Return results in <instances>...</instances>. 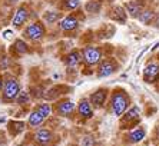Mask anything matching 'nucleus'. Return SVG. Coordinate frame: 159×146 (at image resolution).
<instances>
[{"label": "nucleus", "instance_id": "nucleus-1", "mask_svg": "<svg viewBox=\"0 0 159 146\" xmlns=\"http://www.w3.org/2000/svg\"><path fill=\"white\" fill-rule=\"evenodd\" d=\"M129 105H130V99L129 96L126 95L125 90L116 89L111 95V109H112V113L115 116L118 117L122 116L126 110L129 109Z\"/></svg>", "mask_w": 159, "mask_h": 146}, {"label": "nucleus", "instance_id": "nucleus-2", "mask_svg": "<svg viewBox=\"0 0 159 146\" xmlns=\"http://www.w3.org/2000/svg\"><path fill=\"white\" fill-rule=\"evenodd\" d=\"M52 113V106L49 103H40L34 110H32L27 119V125L30 128H39L40 125L46 122L49 116Z\"/></svg>", "mask_w": 159, "mask_h": 146}, {"label": "nucleus", "instance_id": "nucleus-3", "mask_svg": "<svg viewBox=\"0 0 159 146\" xmlns=\"http://www.w3.org/2000/svg\"><path fill=\"white\" fill-rule=\"evenodd\" d=\"M3 102H11L17 98L19 92H20V84L19 80L15 76H6V79L3 80Z\"/></svg>", "mask_w": 159, "mask_h": 146}, {"label": "nucleus", "instance_id": "nucleus-4", "mask_svg": "<svg viewBox=\"0 0 159 146\" xmlns=\"http://www.w3.org/2000/svg\"><path fill=\"white\" fill-rule=\"evenodd\" d=\"M44 34H46V27H44V25L42 22H39V20L27 25L26 27H25V30H23V37L27 39V40H32V42L40 40Z\"/></svg>", "mask_w": 159, "mask_h": 146}, {"label": "nucleus", "instance_id": "nucleus-5", "mask_svg": "<svg viewBox=\"0 0 159 146\" xmlns=\"http://www.w3.org/2000/svg\"><path fill=\"white\" fill-rule=\"evenodd\" d=\"M82 60L86 63L88 66H93L102 60V50L98 46H86L82 50Z\"/></svg>", "mask_w": 159, "mask_h": 146}, {"label": "nucleus", "instance_id": "nucleus-6", "mask_svg": "<svg viewBox=\"0 0 159 146\" xmlns=\"http://www.w3.org/2000/svg\"><path fill=\"white\" fill-rule=\"evenodd\" d=\"M120 117H122V119H120V128L128 129L141 121V109H139L138 106H133V107L126 110Z\"/></svg>", "mask_w": 159, "mask_h": 146}, {"label": "nucleus", "instance_id": "nucleus-7", "mask_svg": "<svg viewBox=\"0 0 159 146\" xmlns=\"http://www.w3.org/2000/svg\"><path fill=\"white\" fill-rule=\"evenodd\" d=\"M118 70V63L115 59H103L98 63V77H107Z\"/></svg>", "mask_w": 159, "mask_h": 146}, {"label": "nucleus", "instance_id": "nucleus-8", "mask_svg": "<svg viewBox=\"0 0 159 146\" xmlns=\"http://www.w3.org/2000/svg\"><path fill=\"white\" fill-rule=\"evenodd\" d=\"M107 98H109V90L106 88H100L90 95L89 102L93 106V109H103L105 105H106Z\"/></svg>", "mask_w": 159, "mask_h": 146}, {"label": "nucleus", "instance_id": "nucleus-9", "mask_svg": "<svg viewBox=\"0 0 159 146\" xmlns=\"http://www.w3.org/2000/svg\"><path fill=\"white\" fill-rule=\"evenodd\" d=\"M159 79V62H149L143 69V80L153 83Z\"/></svg>", "mask_w": 159, "mask_h": 146}, {"label": "nucleus", "instance_id": "nucleus-10", "mask_svg": "<svg viewBox=\"0 0 159 146\" xmlns=\"http://www.w3.org/2000/svg\"><path fill=\"white\" fill-rule=\"evenodd\" d=\"M123 9H125L126 13H128L130 17L136 19L138 16H139V13L145 9V2L143 0H130V2H126Z\"/></svg>", "mask_w": 159, "mask_h": 146}, {"label": "nucleus", "instance_id": "nucleus-11", "mask_svg": "<svg viewBox=\"0 0 159 146\" xmlns=\"http://www.w3.org/2000/svg\"><path fill=\"white\" fill-rule=\"evenodd\" d=\"M29 9L26 6H20V7L16 10L15 16H13V20H11V25L13 27H22L25 23L27 22V19H29Z\"/></svg>", "mask_w": 159, "mask_h": 146}, {"label": "nucleus", "instance_id": "nucleus-12", "mask_svg": "<svg viewBox=\"0 0 159 146\" xmlns=\"http://www.w3.org/2000/svg\"><path fill=\"white\" fill-rule=\"evenodd\" d=\"M75 112V103L69 99H63L56 105V113L59 116H70Z\"/></svg>", "mask_w": 159, "mask_h": 146}, {"label": "nucleus", "instance_id": "nucleus-13", "mask_svg": "<svg viewBox=\"0 0 159 146\" xmlns=\"http://www.w3.org/2000/svg\"><path fill=\"white\" fill-rule=\"evenodd\" d=\"M59 26L63 32H72V30L79 27V19L73 15H67V16L60 19Z\"/></svg>", "mask_w": 159, "mask_h": 146}, {"label": "nucleus", "instance_id": "nucleus-14", "mask_svg": "<svg viewBox=\"0 0 159 146\" xmlns=\"http://www.w3.org/2000/svg\"><path fill=\"white\" fill-rule=\"evenodd\" d=\"M109 11H111V13L107 15V17L111 19V20L122 23V25L126 23V20H128V13H126V10L122 7V6H113Z\"/></svg>", "mask_w": 159, "mask_h": 146}, {"label": "nucleus", "instance_id": "nucleus-15", "mask_svg": "<svg viewBox=\"0 0 159 146\" xmlns=\"http://www.w3.org/2000/svg\"><path fill=\"white\" fill-rule=\"evenodd\" d=\"M78 113L80 115L83 119H90V117H93V115H95V109H93V106L90 105V102H89L88 99H82L80 102H79Z\"/></svg>", "mask_w": 159, "mask_h": 146}, {"label": "nucleus", "instance_id": "nucleus-16", "mask_svg": "<svg viewBox=\"0 0 159 146\" xmlns=\"http://www.w3.org/2000/svg\"><path fill=\"white\" fill-rule=\"evenodd\" d=\"M52 139H53V133L49 130V129H46V128L37 129L36 133H34V140H36L37 145H40V146L48 145Z\"/></svg>", "mask_w": 159, "mask_h": 146}, {"label": "nucleus", "instance_id": "nucleus-17", "mask_svg": "<svg viewBox=\"0 0 159 146\" xmlns=\"http://www.w3.org/2000/svg\"><path fill=\"white\" fill-rule=\"evenodd\" d=\"M146 136V132H145L143 128H136V129H132V130L128 133V139H129L130 143H139L142 142Z\"/></svg>", "mask_w": 159, "mask_h": 146}, {"label": "nucleus", "instance_id": "nucleus-18", "mask_svg": "<svg viewBox=\"0 0 159 146\" xmlns=\"http://www.w3.org/2000/svg\"><path fill=\"white\" fill-rule=\"evenodd\" d=\"M80 62H82V53L79 50H72L66 56V59H65V63L69 67H75V66H78Z\"/></svg>", "mask_w": 159, "mask_h": 146}, {"label": "nucleus", "instance_id": "nucleus-19", "mask_svg": "<svg viewBox=\"0 0 159 146\" xmlns=\"http://www.w3.org/2000/svg\"><path fill=\"white\" fill-rule=\"evenodd\" d=\"M102 4H103L102 0H89L88 3L85 4V10L89 15H98L100 11V9H102Z\"/></svg>", "mask_w": 159, "mask_h": 146}, {"label": "nucleus", "instance_id": "nucleus-20", "mask_svg": "<svg viewBox=\"0 0 159 146\" xmlns=\"http://www.w3.org/2000/svg\"><path fill=\"white\" fill-rule=\"evenodd\" d=\"M136 19L143 25H151L153 22V19H155V11L151 10V9H143Z\"/></svg>", "mask_w": 159, "mask_h": 146}, {"label": "nucleus", "instance_id": "nucleus-21", "mask_svg": "<svg viewBox=\"0 0 159 146\" xmlns=\"http://www.w3.org/2000/svg\"><path fill=\"white\" fill-rule=\"evenodd\" d=\"M80 7V0H62L60 9L66 11H72Z\"/></svg>", "mask_w": 159, "mask_h": 146}, {"label": "nucleus", "instance_id": "nucleus-22", "mask_svg": "<svg viewBox=\"0 0 159 146\" xmlns=\"http://www.w3.org/2000/svg\"><path fill=\"white\" fill-rule=\"evenodd\" d=\"M13 50L17 53V55H26V53H29V46H27V43L25 40H22V39H17V40L15 42V44H13Z\"/></svg>", "mask_w": 159, "mask_h": 146}, {"label": "nucleus", "instance_id": "nucleus-23", "mask_svg": "<svg viewBox=\"0 0 159 146\" xmlns=\"http://www.w3.org/2000/svg\"><path fill=\"white\" fill-rule=\"evenodd\" d=\"M60 19H62V15H60L59 11H55V10H48L43 15V20L46 23H56Z\"/></svg>", "mask_w": 159, "mask_h": 146}, {"label": "nucleus", "instance_id": "nucleus-24", "mask_svg": "<svg viewBox=\"0 0 159 146\" xmlns=\"http://www.w3.org/2000/svg\"><path fill=\"white\" fill-rule=\"evenodd\" d=\"M16 102H17V105H22V106L30 103V93L27 90H20L17 98H16Z\"/></svg>", "mask_w": 159, "mask_h": 146}, {"label": "nucleus", "instance_id": "nucleus-25", "mask_svg": "<svg viewBox=\"0 0 159 146\" xmlns=\"http://www.w3.org/2000/svg\"><path fill=\"white\" fill-rule=\"evenodd\" d=\"M9 129H10L11 135H17V133L23 132V129H25V123H23V122H10Z\"/></svg>", "mask_w": 159, "mask_h": 146}, {"label": "nucleus", "instance_id": "nucleus-26", "mask_svg": "<svg viewBox=\"0 0 159 146\" xmlns=\"http://www.w3.org/2000/svg\"><path fill=\"white\" fill-rule=\"evenodd\" d=\"M95 145H96V142H95V138L92 135L85 136L80 142V146H95Z\"/></svg>", "mask_w": 159, "mask_h": 146}, {"label": "nucleus", "instance_id": "nucleus-27", "mask_svg": "<svg viewBox=\"0 0 159 146\" xmlns=\"http://www.w3.org/2000/svg\"><path fill=\"white\" fill-rule=\"evenodd\" d=\"M0 66L3 67V69H6L9 66V59H7V56H3V62H0Z\"/></svg>", "mask_w": 159, "mask_h": 146}, {"label": "nucleus", "instance_id": "nucleus-28", "mask_svg": "<svg viewBox=\"0 0 159 146\" xmlns=\"http://www.w3.org/2000/svg\"><path fill=\"white\" fill-rule=\"evenodd\" d=\"M3 34H4V37H10L11 32H10V30H6V32H4V33H3Z\"/></svg>", "mask_w": 159, "mask_h": 146}, {"label": "nucleus", "instance_id": "nucleus-29", "mask_svg": "<svg viewBox=\"0 0 159 146\" xmlns=\"http://www.w3.org/2000/svg\"><path fill=\"white\" fill-rule=\"evenodd\" d=\"M155 135H156V139H158V140H159V126H158V128H156V130H155Z\"/></svg>", "mask_w": 159, "mask_h": 146}, {"label": "nucleus", "instance_id": "nucleus-30", "mask_svg": "<svg viewBox=\"0 0 159 146\" xmlns=\"http://www.w3.org/2000/svg\"><path fill=\"white\" fill-rule=\"evenodd\" d=\"M2 88H3V79L0 77V92H2Z\"/></svg>", "mask_w": 159, "mask_h": 146}, {"label": "nucleus", "instance_id": "nucleus-31", "mask_svg": "<svg viewBox=\"0 0 159 146\" xmlns=\"http://www.w3.org/2000/svg\"><path fill=\"white\" fill-rule=\"evenodd\" d=\"M107 2H109V3H113V2H115V0H107Z\"/></svg>", "mask_w": 159, "mask_h": 146}, {"label": "nucleus", "instance_id": "nucleus-32", "mask_svg": "<svg viewBox=\"0 0 159 146\" xmlns=\"http://www.w3.org/2000/svg\"><path fill=\"white\" fill-rule=\"evenodd\" d=\"M158 57H159V53H158Z\"/></svg>", "mask_w": 159, "mask_h": 146}]
</instances>
